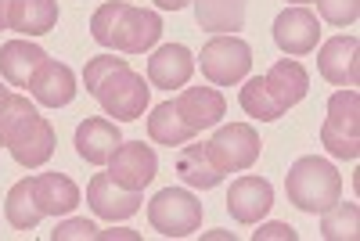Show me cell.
<instances>
[{
  "instance_id": "cell-33",
  "label": "cell",
  "mask_w": 360,
  "mask_h": 241,
  "mask_svg": "<svg viewBox=\"0 0 360 241\" xmlns=\"http://www.w3.org/2000/svg\"><path fill=\"white\" fill-rule=\"evenodd\" d=\"M101 241H115V237H127V241H141L137 230H127V227H119V230H98Z\"/></svg>"
},
{
  "instance_id": "cell-30",
  "label": "cell",
  "mask_w": 360,
  "mask_h": 241,
  "mask_svg": "<svg viewBox=\"0 0 360 241\" xmlns=\"http://www.w3.org/2000/svg\"><path fill=\"white\" fill-rule=\"evenodd\" d=\"M123 65H130L127 58H115V54H101V58H90L86 62V69H83V86H86V94L94 98V90H98V83L108 76V72H115V69H123Z\"/></svg>"
},
{
  "instance_id": "cell-25",
  "label": "cell",
  "mask_w": 360,
  "mask_h": 241,
  "mask_svg": "<svg viewBox=\"0 0 360 241\" xmlns=\"http://www.w3.org/2000/svg\"><path fill=\"white\" fill-rule=\"evenodd\" d=\"M148 137L155 144H166V148H180L195 137V130L176 115L173 101H162V105L152 108V115H148Z\"/></svg>"
},
{
  "instance_id": "cell-23",
  "label": "cell",
  "mask_w": 360,
  "mask_h": 241,
  "mask_svg": "<svg viewBox=\"0 0 360 241\" xmlns=\"http://www.w3.org/2000/svg\"><path fill=\"white\" fill-rule=\"evenodd\" d=\"M22 37H44L58 25V0H11V22Z\"/></svg>"
},
{
  "instance_id": "cell-3",
  "label": "cell",
  "mask_w": 360,
  "mask_h": 241,
  "mask_svg": "<svg viewBox=\"0 0 360 241\" xmlns=\"http://www.w3.org/2000/svg\"><path fill=\"white\" fill-rule=\"evenodd\" d=\"M321 144L335 159L360 155V94L353 86H342L328 98V115L321 123Z\"/></svg>"
},
{
  "instance_id": "cell-5",
  "label": "cell",
  "mask_w": 360,
  "mask_h": 241,
  "mask_svg": "<svg viewBox=\"0 0 360 241\" xmlns=\"http://www.w3.org/2000/svg\"><path fill=\"white\" fill-rule=\"evenodd\" d=\"M148 90L152 86L144 83V76H137L130 65H123L98 83L94 98L101 101L105 115L119 119V123H134V119H141L144 108H148Z\"/></svg>"
},
{
  "instance_id": "cell-31",
  "label": "cell",
  "mask_w": 360,
  "mask_h": 241,
  "mask_svg": "<svg viewBox=\"0 0 360 241\" xmlns=\"http://www.w3.org/2000/svg\"><path fill=\"white\" fill-rule=\"evenodd\" d=\"M98 223H90L86 216H76V220H65V223H58L51 230V241H90V237H98Z\"/></svg>"
},
{
  "instance_id": "cell-10",
  "label": "cell",
  "mask_w": 360,
  "mask_h": 241,
  "mask_svg": "<svg viewBox=\"0 0 360 241\" xmlns=\"http://www.w3.org/2000/svg\"><path fill=\"white\" fill-rule=\"evenodd\" d=\"M54 144H58V141H54V126L37 112V115H29L25 123L11 133L8 152H11V159H15L18 166L40 169V166L54 155Z\"/></svg>"
},
{
  "instance_id": "cell-32",
  "label": "cell",
  "mask_w": 360,
  "mask_h": 241,
  "mask_svg": "<svg viewBox=\"0 0 360 241\" xmlns=\"http://www.w3.org/2000/svg\"><path fill=\"white\" fill-rule=\"evenodd\" d=\"M299 241V234H295V227H288V223H263L256 234H252V241Z\"/></svg>"
},
{
  "instance_id": "cell-24",
  "label": "cell",
  "mask_w": 360,
  "mask_h": 241,
  "mask_svg": "<svg viewBox=\"0 0 360 241\" xmlns=\"http://www.w3.org/2000/svg\"><path fill=\"white\" fill-rule=\"evenodd\" d=\"M4 216L15 230H37L40 220H44V209L37 202V191H33V176L18 180V184L8 191L4 198Z\"/></svg>"
},
{
  "instance_id": "cell-20",
  "label": "cell",
  "mask_w": 360,
  "mask_h": 241,
  "mask_svg": "<svg viewBox=\"0 0 360 241\" xmlns=\"http://www.w3.org/2000/svg\"><path fill=\"white\" fill-rule=\"evenodd\" d=\"M33 191L44 209V216H65L79 205V188L65 173H40L33 176Z\"/></svg>"
},
{
  "instance_id": "cell-4",
  "label": "cell",
  "mask_w": 360,
  "mask_h": 241,
  "mask_svg": "<svg viewBox=\"0 0 360 241\" xmlns=\"http://www.w3.org/2000/svg\"><path fill=\"white\" fill-rule=\"evenodd\" d=\"M198 65H202V76L213 86H234V83H242L252 69V47L234 33L213 37L202 47Z\"/></svg>"
},
{
  "instance_id": "cell-12",
  "label": "cell",
  "mask_w": 360,
  "mask_h": 241,
  "mask_svg": "<svg viewBox=\"0 0 360 241\" xmlns=\"http://www.w3.org/2000/svg\"><path fill=\"white\" fill-rule=\"evenodd\" d=\"M86 202H90V209H94L101 220L115 223V220H130L141 209L144 198H141V191L119 188L108 173H94V180L86 184Z\"/></svg>"
},
{
  "instance_id": "cell-11",
  "label": "cell",
  "mask_w": 360,
  "mask_h": 241,
  "mask_svg": "<svg viewBox=\"0 0 360 241\" xmlns=\"http://www.w3.org/2000/svg\"><path fill=\"white\" fill-rule=\"evenodd\" d=\"M317 69L335 86H356L360 79V40L356 37H332L317 51Z\"/></svg>"
},
{
  "instance_id": "cell-27",
  "label": "cell",
  "mask_w": 360,
  "mask_h": 241,
  "mask_svg": "<svg viewBox=\"0 0 360 241\" xmlns=\"http://www.w3.org/2000/svg\"><path fill=\"white\" fill-rule=\"evenodd\" d=\"M238 101H242V108H245L252 119H259V123H274V119H281V115H285V112L274 105V98L266 94L263 76L245 79V86H242V94H238Z\"/></svg>"
},
{
  "instance_id": "cell-26",
  "label": "cell",
  "mask_w": 360,
  "mask_h": 241,
  "mask_svg": "<svg viewBox=\"0 0 360 241\" xmlns=\"http://www.w3.org/2000/svg\"><path fill=\"white\" fill-rule=\"evenodd\" d=\"M321 237L324 241H356L360 237V205L356 202H335L321 213Z\"/></svg>"
},
{
  "instance_id": "cell-8",
  "label": "cell",
  "mask_w": 360,
  "mask_h": 241,
  "mask_svg": "<svg viewBox=\"0 0 360 241\" xmlns=\"http://www.w3.org/2000/svg\"><path fill=\"white\" fill-rule=\"evenodd\" d=\"M155 173H159L155 148L144 141H123L108 159V176L127 191H144L155 180Z\"/></svg>"
},
{
  "instance_id": "cell-2",
  "label": "cell",
  "mask_w": 360,
  "mask_h": 241,
  "mask_svg": "<svg viewBox=\"0 0 360 241\" xmlns=\"http://www.w3.org/2000/svg\"><path fill=\"white\" fill-rule=\"evenodd\" d=\"M285 191H288V202L299 209V213L321 216L328 205H335L342 198V176L328 159L303 155V159H295L288 166Z\"/></svg>"
},
{
  "instance_id": "cell-29",
  "label": "cell",
  "mask_w": 360,
  "mask_h": 241,
  "mask_svg": "<svg viewBox=\"0 0 360 241\" xmlns=\"http://www.w3.org/2000/svg\"><path fill=\"white\" fill-rule=\"evenodd\" d=\"M328 25H353L360 18V0H314Z\"/></svg>"
},
{
  "instance_id": "cell-36",
  "label": "cell",
  "mask_w": 360,
  "mask_h": 241,
  "mask_svg": "<svg viewBox=\"0 0 360 241\" xmlns=\"http://www.w3.org/2000/svg\"><path fill=\"white\" fill-rule=\"evenodd\" d=\"M8 94H11V90H8V86H4V83H0V101H4V98H8Z\"/></svg>"
},
{
  "instance_id": "cell-21",
  "label": "cell",
  "mask_w": 360,
  "mask_h": 241,
  "mask_svg": "<svg viewBox=\"0 0 360 241\" xmlns=\"http://www.w3.org/2000/svg\"><path fill=\"white\" fill-rule=\"evenodd\" d=\"M195 4V18L202 29H209V33H238V29L245 25V8L249 0H191Z\"/></svg>"
},
{
  "instance_id": "cell-7",
  "label": "cell",
  "mask_w": 360,
  "mask_h": 241,
  "mask_svg": "<svg viewBox=\"0 0 360 241\" xmlns=\"http://www.w3.org/2000/svg\"><path fill=\"white\" fill-rule=\"evenodd\" d=\"M259 152H263V141H259V133L249 123L220 126L213 137L205 141V155L213 159V166L220 173H245V169H252Z\"/></svg>"
},
{
  "instance_id": "cell-22",
  "label": "cell",
  "mask_w": 360,
  "mask_h": 241,
  "mask_svg": "<svg viewBox=\"0 0 360 241\" xmlns=\"http://www.w3.org/2000/svg\"><path fill=\"white\" fill-rule=\"evenodd\" d=\"M176 176L184 180L188 188H198V191H209L217 188L227 173H220L213 166V159L205 155V144H180V155H176Z\"/></svg>"
},
{
  "instance_id": "cell-19",
  "label": "cell",
  "mask_w": 360,
  "mask_h": 241,
  "mask_svg": "<svg viewBox=\"0 0 360 241\" xmlns=\"http://www.w3.org/2000/svg\"><path fill=\"white\" fill-rule=\"evenodd\" d=\"M47 62V51L29 40H8L0 47V79L8 86H29L33 72Z\"/></svg>"
},
{
  "instance_id": "cell-18",
  "label": "cell",
  "mask_w": 360,
  "mask_h": 241,
  "mask_svg": "<svg viewBox=\"0 0 360 241\" xmlns=\"http://www.w3.org/2000/svg\"><path fill=\"white\" fill-rule=\"evenodd\" d=\"M191 72H195V54L184 44H166L148 58V83L152 86H162V90L184 86Z\"/></svg>"
},
{
  "instance_id": "cell-1",
  "label": "cell",
  "mask_w": 360,
  "mask_h": 241,
  "mask_svg": "<svg viewBox=\"0 0 360 241\" xmlns=\"http://www.w3.org/2000/svg\"><path fill=\"white\" fill-rule=\"evenodd\" d=\"M90 37L119 54H144L159 44L162 18L155 11L127 4V0H108L90 15Z\"/></svg>"
},
{
  "instance_id": "cell-13",
  "label": "cell",
  "mask_w": 360,
  "mask_h": 241,
  "mask_svg": "<svg viewBox=\"0 0 360 241\" xmlns=\"http://www.w3.org/2000/svg\"><path fill=\"white\" fill-rule=\"evenodd\" d=\"M270 205H274V188L263 176H238L227 191V213L245 227L259 223L270 213Z\"/></svg>"
},
{
  "instance_id": "cell-34",
  "label": "cell",
  "mask_w": 360,
  "mask_h": 241,
  "mask_svg": "<svg viewBox=\"0 0 360 241\" xmlns=\"http://www.w3.org/2000/svg\"><path fill=\"white\" fill-rule=\"evenodd\" d=\"M8 22H11V0H0V33H4V29H11Z\"/></svg>"
},
{
  "instance_id": "cell-35",
  "label": "cell",
  "mask_w": 360,
  "mask_h": 241,
  "mask_svg": "<svg viewBox=\"0 0 360 241\" xmlns=\"http://www.w3.org/2000/svg\"><path fill=\"white\" fill-rule=\"evenodd\" d=\"M155 4H159L162 11H180V8H188L191 0H155Z\"/></svg>"
},
{
  "instance_id": "cell-9",
  "label": "cell",
  "mask_w": 360,
  "mask_h": 241,
  "mask_svg": "<svg viewBox=\"0 0 360 241\" xmlns=\"http://www.w3.org/2000/svg\"><path fill=\"white\" fill-rule=\"evenodd\" d=\"M321 40V22L317 15L307 8V4H295V8H285L278 18H274V44L288 54V58H303L317 47Z\"/></svg>"
},
{
  "instance_id": "cell-16",
  "label": "cell",
  "mask_w": 360,
  "mask_h": 241,
  "mask_svg": "<svg viewBox=\"0 0 360 241\" xmlns=\"http://www.w3.org/2000/svg\"><path fill=\"white\" fill-rule=\"evenodd\" d=\"M29 94L37 98V105L44 108H65L72 98H76V72L62 62H47L33 72L29 79Z\"/></svg>"
},
{
  "instance_id": "cell-14",
  "label": "cell",
  "mask_w": 360,
  "mask_h": 241,
  "mask_svg": "<svg viewBox=\"0 0 360 241\" xmlns=\"http://www.w3.org/2000/svg\"><path fill=\"white\" fill-rule=\"evenodd\" d=\"M173 108L195 133H202V130L217 126L224 119L227 101H224V94L217 86H188V90H180V94L173 98Z\"/></svg>"
},
{
  "instance_id": "cell-6",
  "label": "cell",
  "mask_w": 360,
  "mask_h": 241,
  "mask_svg": "<svg viewBox=\"0 0 360 241\" xmlns=\"http://www.w3.org/2000/svg\"><path fill=\"white\" fill-rule=\"evenodd\" d=\"M148 220L162 237H191L202 227V202L184 188H166L148 202Z\"/></svg>"
},
{
  "instance_id": "cell-37",
  "label": "cell",
  "mask_w": 360,
  "mask_h": 241,
  "mask_svg": "<svg viewBox=\"0 0 360 241\" xmlns=\"http://www.w3.org/2000/svg\"><path fill=\"white\" fill-rule=\"evenodd\" d=\"M292 4H310V0H292Z\"/></svg>"
},
{
  "instance_id": "cell-17",
  "label": "cell",
  "mask_w": 360,
  "mask_h": 241,
  "mask_svg": "<svg viewBox=\"0 0 360 241\" xmlns=\"http://www.w3.org/2000/svg\"><path fill=\"white\" fill-rule=\"evenodd\" d=\"M263 83H266V94L274 98V105L281 112H288L292 105H299V101L307 98V90H310V76H307V69L299 65L295 58H281V62H274V65L266 69Z\"/></svg>"
},
{
  "instance_id": "cell-28",
  "label": "cell",
  "mask_w": 360,
  "mask_h": 241,
  "mask_svg": "<svg viewBox=\"0 0 360 241\" xmlns=\"http://www.w3.org/2000/svg\"><path fill=\"white\" fill-rule=\"evenodd\" d=\"M29 115H37V105L29 101L25 94H8L4 101H0V144L8 148L11 133L25 123Z\"/></svg>"
},
{
  "instance_id": "cell-15",
  "label": "cell",
  "mask_w": 360,
  "mask_h": 241,
  "mask_svg": "<svg viewBox=\"0 0 360 241\" xmlns=\"http://www.w3.org/2000/svg\"><path fill=\"white\" fill-rule=\"evenodd\" d=\"M72 144H76V155H79L83 162H90V166H108L112 152L123 144V133H119L115 119L94 115V119H83V123L76 126V141H72Z\"/></svg>"
}]
</instances>
